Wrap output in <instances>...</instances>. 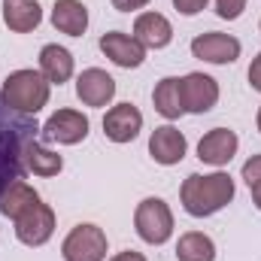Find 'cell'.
<instances>
[{"label": "cell", "instance_id": "obj_26", "mask_svg": "<svg viewBox=\"0 0 261 261\" xmlns=\"http://www.w3.org/2000/svg\"><path fill=\"white\" fill-rule=\"evenodd\" d=\"M152 0H113V6L119 9V12H137V9H143V6H149Z\"/></svg>", "mask_w": 261, "mask_h": 261}, {"label": "cell", "instance_id": "obj_31", "mask_svg": "<svg viewBox=\"0 0 261 261\" xmlns=\"http://www.w3.org/2000/svg\"><path fill=\"white\" fill-rule=\"evenodd\" d=\"M258 28H261V24H258Z\"/></svg>", "mask_w": 261, "mask_h": 261}, {"label": "cell", "instance_id": "obj_6", "mask_svg": "<svg viewBox=\"0 0 261 261\" xmlns=\"http://www.w3.org/2000/svg\"><path fill=\"white\" fill-rule=\"evenodd\" d=\"M55 234V213L49 203H34L28 213H21L15 219V237L24 243V246H43L49 243Z\"/></svg>", "mask_w": 261, "mask_h": 261}, {"label": "cell", "instance_id": "obj_19", "mask_svg": "<svg viewBox=\"0 0 261 261\" xmlns=\"http://www.w3.org/2000/svg\"><path fill=\"white\" fill-rule=\"evenodd\" d=\"M152 103H155V113L164 116L167 122L179 119L186 110H182V85H179V76H164L155 91H152Z\"/></svg>", "mask_w": 261, "mask_h": 261}, {"label": "cell", "instance_id": "obj_5", "mask_svg": "<svg viewBox=\"0 0 261 261\" xmlns=\"http://www.w3.org/2000/svg\"><path fill=\"white\" fill-rule=\"evenodd\" d=\"M21 130H31V122H9L0 125V195L6 192L9 182H15L21 176Z\"/></svg>", "mask_w": 261, "mask_h": 261}, {"label": "cell", "instance_id": "obj_28", "mask_svg": "<svg viewBox=\"0 0 261 261\" xmlns=\"http://www.w3.org/2000/svg\"><path fill=\"white\" fill-rule=\"evenodd\" d=\"M110 261H146V255H143V252H134V249H128V252H119V255H113Z\"/></svg>", "mask_w": 261, "mask_h": 261}, {"label": "cell", "instance_id": "obj_16", "mask_svg": "<svg viewBox=\"0 0 261 261\" xmlns=\"http://www.w3.org/2000/svg\"><path fill=\"white\" fill-rule=\"evenodd\" d=\"M52 24L67 37H82L88 28V9L82 0H55L52 6Z\"/></svg>", "mask_w": 261, "mask_h": 261}, {"label": "cell", "instance_id": "obj_11", "mask_svg": "<svg viewBox=\"0 0 261 261\" xmlns=\"http://www.w3.org/2000/svg\"><path fill=\"white\" fill-rule=\"evenodd\" d=\"M186 152H189V140H186V134L179 128L161 125V128L152 130V137H149V155L158 164L173 167V164H179L186 158Z\"/></svg>", "mask_w": 261, "mask_h": 261}, {"label": "cell", "instance_id": "obj_17", "mask_svg": "<svg viewBox=\"0 0 261 261\" xmlns=\"http://www.w3.org/2000/svg\"><path fill=\"white\" fill-rule=\"evenodd\" d=\"M3 21L15 34H31L43 21V9L37 0H3Z\"/></svg>", "mask_w": 261, "mask_h": 261}, {"label": "cell", "instance_id": "obj_2", "mask_svg": "<svg viewBox=\"0 0 261 261\" xmlns=\"http://www.w3.org/2000/svg\"><path fill=\"white\" fill-rule=\"evenodd\" d=\"M49 91H52V82L40 73V70H12L0 88V97L3 103L18 113V116H37L46 103H49Z\"/></svg>", "mask_w": 261, "mask_h": 261}, {"label": "cell", "instance_id": "obj_21", "mask_svg": "<svg viewBox=\"0 0 261 261\" xmlns=\"http://www.w3.org/2000/svg\"><path fill=\"white\" fill-rule=\"evenodd\" d=\"M34 203H40V195H37V189L34 186H28L24 179H15V182H9L6 186V192L0 195V213L6 216V219H18L21 213H28Z\"/></svg>", "mask_w": 261, "mask_h": 261}, {"label": "cell", "instance_id": "obj_14", "mask_svg": "<svg viewBox=\"0 0 261 261\" xmlns=\"http://www.w3.org/2000/svg\"><path fill=\"white\" fill-rule=\"evenodd\" d=\"M143 130V113L134 103H116L103 116V134L113 143H130Z\"/></svg>", "mask_w": 261, "mask_h": 261}, {"label": "cell", "instance_id": "obj_8", "mask_svg": "<svg viewBox=\"0 0 261 261\" xmlns=\"http://www.w3.org/2000/svg\"><path fill=\"white\" fill-rule=\"evenodd\" d=\"M179 85H182V110L186 113L203 116L219 103V82L206 73H189L179 79Z\"/></svg>", "mask_w": 261, "mask_h": 261}, {"label": "cell", "instance_id": "obj_18", "mask_svg": "<svg viewBox=\"0 0 261 261\" xmlns=\"http://www.w3.org/2000/svg\"><path fill=\"white\" fill-rule=\"evenodd\" d=\"M40 73L52 85H64L67 79L73 76V55H70V49L58 46V43L43 46L40 49Z\"/></svg>", "mask_w": 261, "mask_h": 261}, {"label": "cell", "instance_id": "obj_25", "mask_svg": "<svg viewBox=\"0 0 261 261\" xmlns=\"http://www.w3.org/2000/svg\"><path fill=\"white\" fill-rule=\"evenodd\" d=\"M206 3H210V0H173L176 12H182V15H197V12H203Z\"/></svg>", "mask_w": 261, "mask_h": 261}, {"label": "cell", "instance_id": "obj_9", "mask_svg": "<svg viewBox=\"0 0 261 261\" xmlns=\"http://www.w3.org/2000/svg\"><path fill=\"white\" fill-rule=\"evenodd\" d=\"M88 116H82L79 110H58L46 119L43 125V137L61 146H76L88 137Z\"/></svg>", "mask_w": 261, "mask_h": 261}, {"label": "cell", "instance_id": "obj_10", "mask_svg": "<svg viewBox=\"0 0 261 261\" xmlns=\"http://www.w3.org/2000/svg\"><path fill=\"white\" fill-rule=\"evenodd\" d=\"M76 97L85 107H107L116 97V79L100 67H88L76 79Z\"/></svg>", "mask_w": 261, "mask_h": 261}, {"label": "cell", "instance_id": "obj_27", "mask_svg": "<svg viewBox=\"0 0 261 261\" xmlns=\"http://www.w3.org/2000/svg\"><path fill=\"white\" fill-rule=\"evenodd\" d=\"M249 85L261 94V52L255 55V61H252V67H249Z\"/></svg>", "mask_w": 261, "mask_h": 261}, {"label": "cell", "instance_id": "obj_22", "mask_svg": "<svg viewBox=\"0 0 261 261\" xmlns=\"http://www.w3.org/2000/svg\"><path fill=\"white\" fill-rule=\"evenodd\" d=\"M176 261H216V243L203 231H189L176 243Z\"/></svg>", "mask_w": 261, "mask_h": 261}, {"label": "cell", "instance_id": "obj_24", "mask_svg": "<svg viewBox=\"0 0 261 261\" xmlns=\"http://www.w3.org/2000/svg\"><path fill=\"white\" fill-rule=\"evenodd\" d=\"M243 179H246V186L261 182V155H252V158L243 164Z\"/></svg>", "mask_w": 261, "mask_h": 261}, {"label": "cell", "instance_id": "obj_20", "mask_svg": "<svg viewBox=\"0 0 261 261\" xmlns=\"http://www.w3.org/2000/svg\"><path fill=\"white\" fill-rule=\"evenodd\" d=\"M21 158H24V167L37 176H58L64 170V158L52 149H46L43 143L37 140H28L24 149H21Z\"/></svg>", "mask_w": 261, "mask_h": 261}, {"label": "cell", "instance_id": "obj_29", "mask_svg": "<svg viewBox=\"0 0 261 261\" xmlns=\"http://www.w3.org/2000/svg\"><path fill=\"white\" fill-rule=\"evenodd\" d=\"M249 192H252V203L261 210V182H255V186H249Z\"/></svg>", "mask_w": 261, "mask_h": 261}, {"label": "cell", "instance_id": "obj_4", "mask_svg": "<svg viewBox=\"0 0 261 261\" xmlns=\"http://www.w3.org/2000/svg\"><path fill=\"white\" fill-rule=\"evenodd\" d=\"M61 255L64 261H103L107 258V234L103 228L82 222L76 225L61 243Z\"/></svg>", "mask_w": 261, "mask_h": 261}, {"label": "cell", "instance_id": "obj_23", "mask_svg": "<svg viewBox=\"0 0 261 261\" xmlns=\"http://www.w3.org/2000/svg\"><path fill=\"white\" fill-rule=\"evenodd\" d=\"M243 9H246V0H216V12H219V18H225V21L240 18Z\"/></svg>", "mask_w": 261, "mask_h": 261}, {"label": "cell", "instance_id": "obj_15", "mask_svg": "<svg viewBox=\"0 0 261 261\" xmlns=\"http://www.w3.org/2000/svg\"><path fill=\"white\" fill-rule=\"evenodd\" d=\"M134 40L143 49H164L173 40V24L161 12H143L134 21Z\"/></svg>", "mask_w": 261, "mask_h": 261}, {"label": "cell", "instance_id": "obj_12", "mask_svg": "<svg viewBox=\"0 0 261 261\" xmlns=\"http://www.w3.org/2000/svg\"><path fill=\"white\" fill-rule=\"evenodd\" d=\"M237 149H240V140H237L234 130L213 128V130H206V134L200 137V143H197V158H200L203 164L225 167V164L237 155Z\"/></svg>", "mask_w": 261, "mask_h": 261}, {"label": "cell", "instance_id": "obj_1", "mask_svg": "<svg viewBox=\"0 0 261 261\" xmlns=\"http://www.w3.org/2000/svg\"><path fill=\"white\" fill-rule=\"evenodd\" d=\"M182 210L195 219L216 216L219 210H225L234 200V179L222 170L216 173H192L186 176L182 189H179Z\"/></svg>", "mask_w": 261, "mask_h": 261}, {"label": "cell", "instance_id": "obj_3", "mask_svg": "<svg viewBox=\"0 0 261 261\" xmlns=\"http://www.w3.org/2000/svg\"><path fill=\"white\" fill-rule=\"evenodd\" d=\"M134 228L143 243L161 246L173 237V213L161 197H143L134 210Z\"/></svg>", "mask_w": 261, "mask_h": 261}, {"label": "cell", "instance_id": "obj_30", "mask_svg": "<svg viewBox=\"0 0 261 261\" xmlns=\"http://www.w3.org/2000/svg\"><path fill=\"white\" fill-rule=\"evenodd\" d=\"M255 122H258V130H261V107H258V116H255Z\"/></svg>", "mask_w": 261, "mask_h": 261}, {"label": "cell", "instance_id": "obj_13", "mask_svg": "<svg viewBox=\"0 0 261 261\" xmlns=\"http://www.w3.org/2000/svg\"><path fill=\"white\" fill-rule=\"evenodd\" d=\"M100 52L113 61L116 67L134 70L146 61V49L134 40V34H122V31H110L100 37Z\"/></svg>", "mask_w": 261, "mask_h": 261}, {"label": "cell", "instance_id": "obj_7", "mask_svg": "<svg viewBox=\"0 0 261 261\" xmlns=\"http://www.w3.org/2000/svg\"><path fill=\"white\" fill-rule=\"evenodd\" d=\"M240 40L231 37V34H197L192 40V55L197 61H206V64H234L240 58Z\"/></svg>", "mask_w": 261, "mask_h": 261}]
</instances>
